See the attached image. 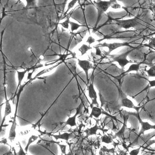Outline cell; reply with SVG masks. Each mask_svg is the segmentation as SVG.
Returning a JSON list of instances; mask_svg holds the SVG:
<instances>
[{
	"mask_svg": "<svg viewBox=\"0 0 155 155\" xmlns=\"http://www.w3.org/2000/svg\"><path fill=\"white\" fill-rule=\"evenodd\" d=\"M101 142H102V143L109 144V143L113 142V139L109 135L104 134L101 137Z\"/></svg>",
	"mask_w": 155,
	"mask_h": 155,
	"instance_id": "cell-20",
	"label": "cell"
},
{
	"mask_svg": "<svg viewBox=\"0 0 155 155\" xmlns=\"http://www.w3.org/2000/svg\"><path fill=\"white\" fill-rule=\"evenodd\" d=\"M137 118V120H139L140 124H141V130L140 131L139 134H138V137H140L141 135H144V133L146 131L149 130L150 129H155V125H152L151 124H150L148 122H143L140 116L139 112L137 113V116L136 117Z\"/></svg>",
	"mask_w": 155,
	"mask_h": 155,
	"instance_id": "cell-10",
	"label": "cell"
},
{
	"mask_svg": "<svg viewBox=\"0 0 155 155\" xmlns=\"http://www.w3.org/2000/svg\"><path fill=\"white\" fill-rule=\"evenodd\" d=\"M142 64V62H141V63H139L133 64L132 65H131L130 66V67H129L127 71H124V72L122 73L121 74H120L119 77H121L122 75L126 74H128V73L131 72V71H134L138 72V71L140 70V65H141Z\"/></svg>",
	"mask_w": 155,
	"mask_h": 155,
	"instance_id": "cell-17",
	"label": "cell"
},
{
	"mask_svg": "<svg viewBox=\"0 0 155 155\" xmlns=\"http://www.w3.org/2000/svg\"><path fill=\"white\" fill-rule=\"evenodd\" d=\"M70 16H69L67 17V19L65 21H64L62 23H59V25H62V27L66 29H68L69 25V23H70Z\"/></svg>",
	"mask_w": 155,
	"mask_h": 155,
	"instance_id": "cell-24",
	"label": "cell"
},
{
	"mask_svg": "<svg viewBox=\"0 0 155 155\" xmlns=\"http://www.w3.org/2000/svg\"><path fill=\"white\" fill-rule=\"evenodd\" d=\"M154 61H155V52L150 51L148 54L145 55V60L143 62H142V63L151 67L152 66L154 65Z\"/></svg>",
	"mask_w": 155,
	"mask_h": 155,
	"instance_id": "cell-12",
	"label": "cell"
},
{
	"mask_svg": "<svg viewBox=\"0 0 155 155\" xmlns=\"http://www.w3.org/2000/svg\"><path fill=\"white\" fill-rule=\"evenodd\" d=\"M78 65L84 71L87 80V84H89V78H88V71L91 69H93V65L92 64L87 60H82L78 59Z\"/></svg>",
	"mask_w": 155,
	"mask_h": 155,
	"instance_id": "cell-9",
	"label": "cell"
},
{
	"mask_svg": "<svg viewBox=\"0 0 155 155\" xmlns=\"http://www.w3.org/2000/svg\"><path fill=\"white\" fill-rule=\"evenodd\" d=\"M91 109H92V111H91V113L90 114V118H92L93 117H94L95 118H98L99 116L101 115V114H106V113H105V112L103 111L101 108L97 107L96 106H94Z\"/></svg>",
	"mask_w": 155,
	"mask_h": 155,
	"instance_id": "cell-15",
	"label": "cell"
},
{
	"mask_svg": "<svg viewBox=\"0 0 155 155\" xmlns=\"http://www.w3.org/2000/svg\"><path fill=\"white\" fill-rule=\"evenodd\" d=\"M19 150L18 153H17V155H27L26 152H25V150H23V148L22 147V146H21L19 142Z\"/></svg>",
	"mask_w": 155,
	"mask_h": 155,
	"instance_id": "cell-29",
	"label": "cell"
},
{
	"mask_svg": "<svg viewBox=\"0 0 155 155\" xmlns=\"http://www.w3.org/2000/svg\"><path fill=\"white\" fill-rule=\"evenodd\" d=\"M111 7L112 8H115V9H116V8H120V5H119L117 3V2H116L114 3L111 5Z\"/></svg>",
	"mask_w": 155,
	"mask_h": 155,
	"instance_id": "cell-32",
	"label": "cell"
},
{
	"mask_svg": "<svg viewBox=\"0 0 155 155\" xmlns=\"http://www.w3.org/2000/svg\"><path fill=\"white\" fill-rule=\"evenodd\" d=\"M116 2V1H94V5H95L97 10V18L96 22L95 28H97V25L101 21L102 15L104 12L107 11L110 6Z\"/></svg>",
	"mask_w": 155,
	"mask_h": 155,
	"instance_id": "cell-2",
	"label": "cell"
},
{
	"mask_svg": "<svg viewBox=\"0 0 155 155\" xmlns=\"http://www.w3.org/2000/svg\"><path fill=\"white\" fill-rule=\"evenodd\" d=\"M97 46L101 47H107L109 49V51L105 52L106 55H109L110 53L114 51V50L117 49V48H120V47H129L131 48H134L135 47H132L130 45V43L128 42H114V43H112V44H107V42H104L103 44H99L97 45Z\"/></svg>",
	"mask_w": 155,
	"mask_h": 155,
	"instance_id": "cell-5",
	"label": "cell"
},
{
	"mask_svg": "<svg viewBox=\"0 0 155 155\" xmlns=\"http://www.w3.org/2000/svg\"><path fill=\"white\" fill-rule=\"evenodd\" d=\"M27 5L26 7L27 8H29V7H35L36 6V1H27Z\"/></svg>",
	"mask_w": 155,
	"mask_h": 155,
	"instance_id": "cell-27",
	"label": "cell"
},
{
	"mask_svg": "<svg viewBox=\"0 0 155 155\" xmlns=\"http://www.w3.org/2000/svg\"><path fill=\"white\" fill-rule=\"evenodd\" d=\"M141 147L140 146L139 148L136 149V150H131L129 153L130 155H137L138 153H139L140 150H141Z\"/></svg>",
	"mask_w": 155,
	"mask_h": 155,
	"instance_id": "cell-30",
	"label": "cell"
},
{
	"mask_svg": "<svg viewBox=\"0 0 155 155\" xmlns=\"http://www.w3.org/2000/svg\"><path fill=\"white\" fill-rule=\"evenodd\" d=\"M99 129V128L98 126L97 123H96L95 125L90 128L87 129L86 130H85L84 132L86 134L87 137H88L93 136V135H96L97 131Z\"/></svg>",
	"mask_w": 155,
	"mask_h": 155,
	"instance_id": "cell-16",
	"label": "cell"
},
{
	"mask_svg": "<svg viewBox=\"0 0 155 155\" xmlns=\"http://www.w3.org/2000/svg\"><path fill=\"white\" fill-rule=\"evenodd\" d=\"M69 25H71V31L72 32H74V31L77 30L80 27H85L84 25H79L78 23H74L72 21H70Z\"/></svg>",
	"mask_w": 155,
	"mask_h": 155,
	"instance_id": "cell-21",
	"label": "cell"
},
{
	"mask_svg": "<svg viewBox=\"0 0 155 155\" xmlns=\"http://www.w3.org/2000/svg\"><path fill=\"white\" fill-rule=\"evenodd\" d=\"M94 48H95L96 49V55L97 56H99V57H103V54H102L101 51L100 47L98 46H95L94 47Z\"/></svg>",
	"mask_w": 155,
	"mask_h": 155,
	"instance_id": "cell-28",
	"label": "cell"
},
{
	"mask_svg": "<svg viewBox=\"0 0 155 155\" xmlns=\"http://www.w3.org/2000/svg\"><path fill=\"white\" fill-rule=\"evenodd\" d=\"M77 0H72V1H71V2L69 3L67 10L65 12L64 14V17H65L67 13L69 12V11H70V9H71L72 8L74 7V6L75 5V4L77 3Z\"/></svg>",
	"mask_w": 155,
	"mask_h": 155,
	"instance_id": "cell-22",
	"label": "cell"
},
{
	"mask_svg": "<svg viewBox=\"0 0 155 155\" xmlns=\"http://www.w3.org/2000/svg\"><path fill=\"white\" fill-rule=\"evenodd\" d=\"M137 48H138V47L135 48H133V49L129 50L128 51H126L125 52L122 53L120 54L108 55V56H109L110 58L112 59V60L111 61V62H110V63H113V62H117L120 66L122 67V69L124 70V67L127 64L129 63L134 64L137 63L136 62H133L131 61H129V60H127V56L131 52L134 51V50L137 49Z\"/></svg>",
	"mask_w": 155,
	"mask_h": 155,
	"instance_id": "cell-3",
	"label": "cell"
},
{
	"mask_svg": "<svg viewBox=\"0 0 155 155\" xmlns=\"http://www.w3.org/2000/svg\"><path fill=\"white\" fill-rule=\"evenodd\" d=\"M63 62V61H60V62L57 63L56 64V65L52 66V67H49V68H45V69H44V70L41 71L40 72H38V73L36 75L35 77H34L33 78H32V79L28 81V82H29V83H31V82L34 81V80L38 78L39 76H41L42 74H46V73H47V72H49L50 71H52L53 69L56 68L57 67H58V66L60 65L61 64H62Z\"/></svg>",
	"mask_w": 155,
	"mask_h": 155,
	"instance_id": "cell-14",
	"label": "cell"
},
{
	"mask_svg": "<svg viewBox=\"0 0 155 155\" xmlns=\"http://www.w3.org/2000/svg\"><path fill=\"white\" fill-rule=\"evenodd\" d=\"M2 14H3V16H2V17L1 18V19H3V18L5 17V16H7V14L5 13V11H4V8H3V12H2Z\"/></svg>",
	"mask_w": 155,
	"mask_h": 155,
	"instance_id": "cell-37",
	"label": "cell"
},
{
	"mask_svg": "<svg viewBox=\"0 0 155 155\" xmlns=\"http://www.w3.org/2000/svg\"><path fill=\"white\" fill-rule=\"evenodd\" d=\"M82 107H83V104H82V102H81L79 104V106H78V107L76 109V112L75 114L73 116L69 117L66 122H62L60 124L63 125V127H65L68 125L71 126V127L77 126V122H76L77 117L82 112Z\"/></svg>",
	"mask_w": 155,
	"mask_h": 155,
	"instance_id": "cell-6",
	"label": "cell"
},
{
	"mask_svg": "<svg viewBox=\"0 0 155 155\" xmlns=\"http://www.w3.org/2000/svg\"><path fill=\"white\" fill-rule=\"evenodd\" d=\"M92 49V47H90V46H87V45L83 44L79 48L78 50L81 53V56H83L87 53V52L88 50Z\"/></svg>",
	"mask_w": 155,
	"mask_h": 155,
	"instance_id": "cell-19",
	"label": "cell"
},
{
	"mask_svg": "<svg viewBox=\"0 0 155 155\" xmlns=\"http://www.w3.org/2000/svg\"><path fill=\"white\" fill-rule=\"evenodd\" d=\"M150 43L148 45H144L146 47H149L150 48H155V37L153 38H150Z\"/></svg>",
	"mask_w": 155,
	"mask_h": 155,
	"instance_id": "cell-26",
	"label": "cell"
},
{
	"mask_svg": "<svg viewBox=\"0 0 155 155\" xmlns=\"http://www.w3.org/2000/svg\"><path fill=\"white\" fill-rule=\"evenodd\" d=\"M117 88H118V93H119V98L120 101L121 106L124 107H128L129 109H134V110H136L137 112L139 111L141 107L139 106L137 107V106H134L132 101L128 98L127 96L124 93L121 88L120 87H117Z\"/></svg>",
	"mask_w": 155,
	"mask_h": 155,
	"instance_id": "cell-4",
	"label": "cell"
},
{
	"mask_svg": "<svg viewBox=\"0 0 155 155\" xmlns=\"http://www.w3.org/2000/svg\"><path fill=\"white\" fill-rule=\"evenodd\" d=\"M96 41L95 39L92 37V36H90L87 41V43H88L89 45H91L92 44L96 42Z\"/></svg>",
	"mask_w": 155,
	"mask_h": 155,
	"instance_id": "cell-31",
	"label": "cell"
},
{
	"mask_svg": "<svg viewBox=\"0 0 155 155\" xmlns=\"http://www.w3.org/2000/svg\"><path fill=\"white\" fill-rule=\"evenodd\" d=\"M39 137V136H35V135H32L29 137L27 145L25 147V152H26V153L28 152V148H29V146H30V145L32 143H33L34 142L36 141L38 139Z\"/></svg>",
	"mask_w": 155,
	"mask_h": 155,
	"instance_id": "cell-18",
	"label": "cell"
},
{
	"mask_svg": "<svg viewBox=\"0 0 155 155\" xmlns=\"http://www.w3.org/2000/svg\"><path fill=\"white\" fill-rule=\"evenodd\" d=\"M60 142H57V144L58 145V146H60V149L62 152V154L64 155L66 153V147H67V145H66L61 144H60Z\"/></svg>",
	"mask_w": 155,
	"mask_h": 155,
	"instance_id": "cell-25",
	"label": "cell"
},
{
	"mask_svg": "<svg viewBox=\"0 0 155 155\" xmlns=\"http://www.w3.org/2000/svg\"><path fill=\"white\" fill-rule=\"evenodd\" d=\"M3 155H13V154H12V151L11 150H10L9 152H7L6 153H4V154Z\"/></svg>",
	"mask_w": 155,
	"mask_h": 155,
	"instance_id": "cell-36",
	"label": "cell"
},
{
	"mask_svg": "<svg viewBox=\"0 0 155 155\" xmlns=\"http://www.w3.org/2000/svg\"><path fill=\"white\" fill-rule=\"evenodd\" d=\"M149 84H150V87H148V88L153 87H155V80H153V81H150L148 80Z\"/></svg>",
	"mask_w": 155,
	"mask_h": 155,
	"instance_id": "cell-33",
	"label": "cell"
},
{
	"mask_svg": "<svg viewBox=\"0 0 155 155\" xmlns=\"http://www.w3.org/2000/svg\"><path fill=\"white\" fill-rule=\"evenodd\" d=\"M1 143H3V144H7L8 145V144L7 143V140L6 139L3 140L2 141H1Z\"/></svg>",
	"mask_w": 155,
	"mask_h": 155,
	"instance_id": "cell-35",
	"label": "cell"
},
{
	"mask_svg": "<svg viewBox=\"0 0 155 155\" xmlns=\"http://www.w3.org/2000/svg\"><path fill=\"white\" fill-rule=\"evenodd\" d=\"M39 131L41 132L42 135H48L49 136H51L54 137L56 140H65L66 141H68L71 138H74L75 136L72 132L69 133V132H65L64 134H53L51 133H47V132H43L41 131L40 129Z\"/></svg>",
	"mask_w": 155,
	"mask_h": 155,
	"instance_id": "cell-8",
	"label": "cell"
},
{
	"mask_svg": "<svg viewBox=\"0 0 155 155\" xmlns=\"http://www.w3.org/2000/svg\"><path fill=\"white\" fill-rule=\"evenodd\" d=\"M88 96L92 101L91 104H90V107L92 109L94 106H96L97 107H99L98 102L97 101V94L96 92L94 85V78L92 80V82L88 85Z\"/></svg>",
	"mask_w": 155,
	"mask_h": 155,
	"instance_id": "cell-7",
	"label": "cell"
},
{
	"mask_svg": "<svg viewBox=\"0 0 155 155\" xmlns=\"http://www.w3.org/2000/svg\"><path fill=\"white\" fill-rule=\"evenodd\" d=\"M140 19L139 15L136 16V17L133 19H130L127 20L114 19H110V22L112 21H114L115 25H117L118 27L121 28L128 29L130 28H137L141 25V23L140 22ZM109 22V23H110Z\"/></svg>",
	"mask_w": 155,
	"mask_h": 155,
	"instance_id": "cell-1",
	"label": "cell"
},
{
	"mask_svg": "<svg viewBox=\"0 0 155 155\" xmlns=\"http://www.w3.org/2000/svg\"><path fill=\"white\" fill-rule=\"evenodd\" d=\"M62 155H73V153H72V152H71V151H70V152H68V153H66V154H64V155H63V154H62Z\"/></svg>",
	"mask_w": 155,
	"mask_h": 155,
	"instance_id": "cell-38",
	"label": "cell"
},
{
	"mask_svg": "<svg viewBox=\"0 0 155 155\" xmlns=\"http://www.w3.org/2000/svg\"><path fill=\"white\" fill-rule=\"evenodd\" d=\"M5 94V111H4V115L3 118L2 120V122L1 124V131H2V128L3 127L6 118L7 116H8L9 114H11L12 112V107H11V104L9 102L10 100L7 99V96Z\"/></svg>",
	"mask_w": 155,
	"mask_h": 155,
	"instance_id": "cell-11",
	"label": "cell"
},
{
	"mask_svg": "<svg viewBox=\"0 0 155 155\" xmlns=\"http://www.w3.org/2000/svg\"><path fill=\"white\" fill-rule=\"evenodd\" d=\"M35 71V69H34L33 71H32V72H28V81H29V80H30L32 79V74H33V72Z\"/></svg>",
	"mask_w": 155,
	"mask_h": 155,
	"instance_id": "cell-34",
	"label": "cell"
},
{
	"mask_svg": "<svg viewBox=\"0 0 155 155\" xmlns=\"http://www.w3.org/2000/svg\"><path fill=\"white\" fill-rule=\"evenodd\" d=\"M31 70V68H27V69H25V71H17V74H18V82L14 98H15V97L17 96V94L18 93V90L19 89L20 87L21 86V83H22V81L23 80V78H25V75L27 74V72H28Z\"/></svg>",
	"mask_w": 155,
	"mask_h": 155,
	"instance_id": "cell-13",
	"label": "cell"
},
{
	"mask_svg": "<svg viewBox=\"0 0 155 155\" xmlns=\"http://www.w3.org/2000/svg\"><path fill=\"white\" fill-rule=\"evenodd\" d=\"M146 72L150 77H155V65L152 66L148 70L146 71Z\"/></svg>",
	"mask_w": 155,
	"mask_h": 155,
	"instance_id": "cell-23",
	"label": "cell"
}]
</instances>
